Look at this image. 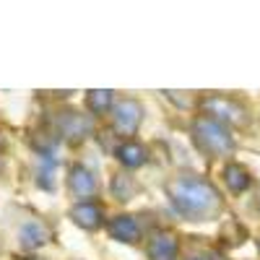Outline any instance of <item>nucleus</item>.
Here are the masks:
<instances>
[{
	"label": "nucleus",
	"mask_w": 260,
	"mask_h": 260,
	"mask_svg": "<svg viewBox=\"0 0 260 260\" xmlns=\"http://www.w3.org/2000/svg\"><path fill=\"white\" fill-rule=\"evenodd\" d=\"M57 133L68 141H83L91 133V120L78 112H62L57 117Z\"/></svg>",
	"instance_id": "nucleus-6"
},
{
	"label": "nucleus",
	"mask_w": 260,
	"mask_h": 260,
	"mask_svg": "<svg viewBox=\"0 0 260 260\" xmlns=\"http://www.w3.org/2000/svg\"><path fill=\"white\" fill-rule=\"evenodd\" d=\"M115 154H117L120 164H122V167H127V169L143 167V164H146V159H148L146 148H143L141 143H136V141H125V143H120Z\"/></svg>",
	"instance_id": "nucleus-11"
},
{
	"label": "nucleus",
	"mask_w": 260,
	"mask_h": 260,
	"mask_svg": "<svg viewBox=\"0 0 260 260\" xmlns=\"http://www.w3.org/2000/svg\"><path fill=\"white\" fill-rule=\"evenodd\" d=\"M68 190L76 198H91L96 192V180L86 167L76 164V167H71V175H68Z\"/></svg>",
	"instance_id": "nucleus-8"
},
{
	"label": "nucleus",
	"mask_w": 260,
	"mask_h": 260,
	"mask_svg": "<svg viewBox=\"0 0 260 260\" xmlns=\"http://www.w3.org/2000/svg\"><path fill=\"white\" fill-rule=\"evenodd\" d=\"M177 250H180L177 237L172 232H167V229L154 232L148 245H146V252H148L151 260H177Z\"/></svg>",
	"instance_id": "nucleus-5"
},
{
	"label": "nucleus",
	"mask_w": 260,
	"mask_h": 260,
	"mask_svg": "<svg viewBox=\"0 0 260 260\" xmlns=\"http://www.w3.org/2000/svg\"><path fill=\"white\" fill-rule=\"evenodd\" d=\"M110 237L117 242H125V245H133L141 240V226L133 216H117V219L110 221Z\"/></svg>",
	"instance_id": "nucleus-9"
},
{
	"label": "nucleus",
	"mask_w": 260,
	"mask_h": 260,
	"mask_svg": "<svg viewBox=\"0 0 260 260\" xmlns=\"http://www.w3.org/2000/svg\"><path fill=\"white\" fill-rule=\"evenodd\" d=\"M13 260H42V257H37V255H18V257H13Z\"/></svg>",
	"instance_id": "nucleus-16"
},
{
	"label": "nucleus",
	"mask_w": 260,
	"mask_h": 260,
	"mask_svg": "<svg viewBox=\"0 0 260 260\" xmlns=\"http://www.w3.org/2000/svg\"><path fill=\"white\" fill-rule=\"evenodd\" d=\"M112 192L117 195V198L127 201V198H130V192H133V182H130V177L117 175V177H115V182H112Z\"/></svg>",
	"instance_id": "nucleus-15"
},
{
	"label": "nucleus",
	"mask_w": 260,
	"mask_h": 260,
	"mask_svg": "<svg viewBox=\"0 0 260 260\" xmlns=\"http://www.w3.org/2000/svg\"><path fill=\"white\" fill-rule=\"evenodd\" d=\"M201 107H203L206 117L221 122V125H245L247 122L245 107L229 96H208V99H203Z\"/></svg>",
	"instance_id": "nucleus-3"
},
{
	"label": "nucleus",
	"mask_w": 260,
	"mask_h": 260,
	"mask_svg": "<svg viewBox=\"0 0 260 260\" xmlns=\"http://www.w3.org/2000/svg\"><path fill=\"white\" fill-rule=\"evenodd\" d=\"M192 141L208 156H226L234 148V138L226 130V125L211 117H198L192 122Z\"/></svg>",
	"instance_id": "nucleus-2"
},
{
	"label": "nucleus",
	"mask_w": 260,
	"mask_h": 260,
	"mask_svg": "<svg viewBox=\"0 0 260 260\" xmlns=\"http://www.w3.org/2000/svg\"><path fill=\"white\" fill-rule=\"evenodd\" d=\"M71 219H73L81 229L94 232V229H99V226L104 224V208H102L99 203H94V201H81V203H76V206L71 208Z\"/></svg>",
	"instance_id": "nucleus-7"
},
{
	"label": "nucleus",
	"mask_w": 260,
	"mask_h": 260,
	"mask_svg": "<svg viewBox=\"0 0 260 260\" xmlns=\"http://www.w3.org/2000/svg\"><path fill=\"white\" fill-rule=\"evenodd\" d=\"M224 182H226V187H229L232 192H245V190L250 187L252 177H250V172H247L242 164H226V169H224Z\"/></svg>",
	"instance_id": "nucleus-12"
},
{
	"label": "nucleus",
	"mask_w": 260,
	"mask_h": 260,
	"mask_svg": "<svg viewBox=\"0 0 260 260\" xmlns=\"http://www.w3.org/2000/svg\"><path fill=\"white\" fill-rule=\"evenodd\" d=\"M257 208H260V198H257Z\"/></svg>",
	"instance_id": "nucleus-17"
},
{
	"label": "nucleus",
	"mask_w": 260,
	"mask_h": 260,
	"mask_svg": "<svg viewBox=\"0 0 260 260\" xmlns=\"http://www.w3.org/2000/svg\"><path fill=\"white\" fill-rule=\"evenodd\" d=\"M221 240L226 242V245H240V242H245L247 240V229L240 224V221H226L224 224V229H221Z\"/></svg>",
	"instance_id": "nucleus-14"
},
{
	"label": "nucleus",
	"mask_w": 260,
	"mask_h": 260,
	"mask_svg": "<svg viewBox=\"0 0 260 260\" xmlns=\"http://www.w3.org/2000/svg\"><path fill=\"white\" fill-rule=\"evenodd\" d=\"M141 117H143V110L136 99H120L112 107V122L120 136H136Z\"/></svg>",
	"instance_id": "nucleus-4"
},
{
	"label": "nucleus",
	"mask_w": 260,
	"mask_h": 260,
	"mask_svg": "<svg viewBox=\"0 0 260 260\" xmlns=\"http://www.w3.org/2000/svg\"><path fill=\"white\" fill-rule=\"evenodd\" d=\"M167 198L190 221H206L221 211V195L208 180L180 175L167 182Z\"/></svg>",
	"instance_id": "nucleus-1"
},
{
	"label": "nucleus",
	"mask_w": 260,
	"mask_h": 260,
	"mask_svg": "<svg viewBox=\"0 0 260 260\" xmlns=\"http://www.w3.org/2000/svg\"><path fill=\"white\" fill-rule=\"evenodd\" d=\"M52 240V232L45 221H29L21 226V245L29 247V250H37L42 245H47Z\"/></svg>",
	"instance_id": "nucleus-10"
},
{
	"label": "nucleus",
	"mask_w": 260,
	"mask_h": 260,
	"mask_svg": "<svg viewBox=\"0 0 260 260\" xmlns=\"http://www.w3.org/2000/svg\"><path fill=\"white\" fill-rule=\"evenodd\" d=\"M86 107L94 112V115H104L112 110V91L110 89H91L86 94Z\"/></svg>",
	"instance_id": "nucleus-13"
}]
</instances>
